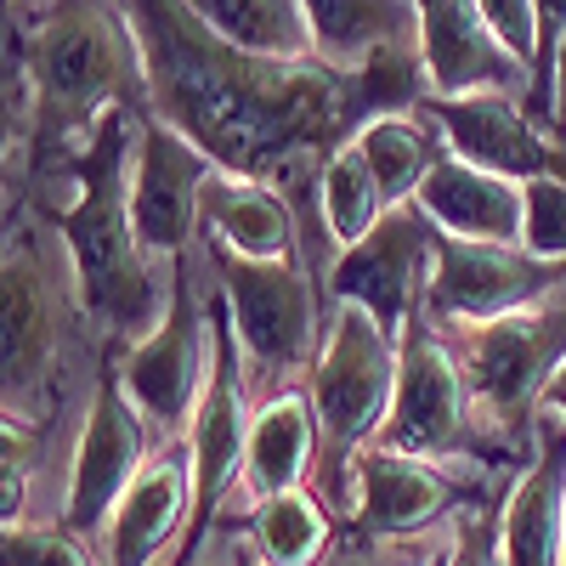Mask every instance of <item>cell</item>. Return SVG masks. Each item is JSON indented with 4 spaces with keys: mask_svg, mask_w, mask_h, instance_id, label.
Here are the masks:
<instances>
[{
    "mask_svg": "<svg viewBox=\"0 0 566 566\" xmlns=\"http://www.w3.org/2000/svg\"><path fill=\"white\" fill-rule=\"evenodd\" d=\"M142 45V69L154 91V119L176 125L199 154L232 176H272L295 154H328L374 125L408 114L431 97L419 69V45L386 52L368 69L335 63H266L216 40L193 7L154 0L125 7Z\"/></svg>",
    "mask_w": 566,
    "mask_h": 566,
    "instance_id": "6da1fadb",
    "label": "cell"
},
{
    "mask_svg": "<svg viewBox=\"0 0 566 566\" xmlns=\"http://www.w3.org/2000/svg\"><path fill=\"white\" fill-rule=\"evenodd\" d=\"M142 114L114 108L103 114V125L85 136V148L74 154V181L80 199L69 210H52L63 244L74 255V295L80 312L91 323H103L114 340H148L165 323L154 272H148V250L136 239L130 221V159H136V136H142Z\"/></svg>",
    "mask_w": 566,
    "mask_h": 566,
    "instance_id": "7a4b0ae2",
    "label": "cell"
},
{
    "mask_svg": "<svg viewBox=\"0 0 566 566\" xmlns=\"http://www.w3.org/2000/svg\"><path fill=\"white\" fill-rule=\"evenodd\" d=\"M23 74H29V154L34 170L74 165L69 142L97 130L103 114L130 108L154 119V91L142 69V45L130 34L125 7H57L23 34Z\"/></svg>",
    "mask_w": 566,
    "mask_h": 566,
    "instance_id": "3957f363",
    "label": "cell"
},
{
    "mask_svg": "<svg viewBox=\"0 0 566 566\" xmlns=\"http://www.w3.org/2000/svg\"><path fill=\"white\" fill-rule=\"evenodd\" d=\"M312 413H317V437H323V476L328 499L346 493V464L357 448L374 437L380 442L391 402H397V340L380 335L363 306H340L335 328L312 363Z\"/></svg>",
    "mask_w": 566,
    "mask_h": 566,
    "instance_id": "277c9868",
    "label": "cell"
},
{
    "mask_svg": "<svg viewBox=\"0 0 566 566\" xmlns=\"http://www.w3.org/2000/svg\"><path fill=\"white\" fill-rule=\"evenodd\" d=\"M216 368V335H210V301L193 295V266L170 261V295H165V323L148 340H136L119 363L125 397L136 402V413L176 431V424L199 408L205 386Z\"/></svg>",
    "mask_w": 566,
    "mask_h": 566,
    "instance_id": "5b68a950",
    "label": "cell"
},
{
    "mask_svg": "<svg viewBox=\"0 0 566 566\" xmlns=\"http://www.w3.org/2000/svg\"><path fill=\"white\" fill-rule=\"evenodd\" d=\"M210 335H216V368H210V386L193 408V442H187V464H193V522H187V538H181V560L205 544L221 499L244 476L250 424H255L250 397H244V340H239L227 295H210Z\"/></svg>",
    "mask_w": 566,
    "mask_h": 566,
    "instance_id": "8992f818",
    "label": "cell"
},
{
    "mask_svg": "<svg viewBox=\"0 0 566 566\" xmlns=\"http://www.w3.org/2000/svg\"><path fill=\"white\" fill-rule=\"evenodd\" d=\"M431 266H437V227L424 221L419 205H397L380 216V227L363 244L340 250V261L328 266V301L363 306L380 323V335L402 346L408 323L424 312Z\"/></svg>",
    "mask_w": 566,
    "mask_h": 566,
    "instance_id": "52a82bcc",
    "label": "cell"
},
{
    "mask_svg": "<svg viewBox=\"0 0 566 566\" xmlns=\"http://www.w3.org/2000/svg\"><path fill=\"white\" fill-rule=\"evenodd\" d=\"M210 261L221 272V295L239 323L244 357L283 374V368H306L317 363V295L301 255L290 261H244L227 244L210 239Z\"/></svg>",
    "mask_w": 566,
    "mask_h": 566,
    "instance_id": "ba28073f",
    "label": "cell"
},
{
    "mask_svg": "<svg viewBox=\"0 0 566 566\" xmlns=\"http://www.w3.org/2000/svg\"><path fill=\"white\" fill-rule=\"evenodd\" d=\"M566 290V261H538L522 244H464L437 232V266L424 312L448 323H499L527 306H544Z\"/></svg>",
    "mask_w": 566,
    "mask_h": 566,
    "instance_id": "9c48e42d",
    "label": "cell"
},
{
    "mask_svg": "<svg viewBox=\"0 0 566 566\" xmlns=\"http://www.w3.org/2000/svg\"><path fill=\"white\" fill-rule=\"evenodd\" d=\"M459 368L470 374V391L504 424L527 419V408L544 402V386L566 368V290L544 306L470 328Z\"/></svg>",
    "mask_w": 566,
    "mask_h": 566,
    "instance_id": "30bf717a",
    "label": "cell"
},
{
    "mask_svg": "<svg viewBox=\"0 0 566 566\" xmlns=\"http://www.w3.org/2000/svg\"><path fill=\"white\" fill-rule=\"evenodd\" d=\"M142 453H148V424H142L136 402L125 397L119 368H108L97 391H91L85 431L74 442V470H69V499H63V533L91 538L114 522L119 499L142 476Z\"/></svg>",
    "mask_w": 566,
    "mask_h": 566,
    "instance_id": "8fae6325",
    "label": "cell"
},
{
    "mask_svg": "<svg viewBox=\"0 0 566 566\" xmlns=\"http://www.w3.org/2000/svg\"><path fill=\"white\" fill-rule=\"evenodd\" d=\"M221 165L210 154H199L176 125L148 119L136 136V159H130V221H136V239L142 250L187 255V239L199 227V199Z\"/></svg>",
    "mask_w": 566,
    "mask_h": 566,
    "instance_id": "7c38bea8",
    "label": "cell"
},
{
    "mask_svg": "<svg viewBox=\"0 0 566 566\" xmlns=\"http://www.w3.org/2000/svg\"><path fill=\"white\" fill-rule=\"evenodd\" d=\"M464 442V368L437 340V328L413 317L397 346V402L374 448L413 453V459H442Z\"/></svg>",
    "mask_w": 566,
    "mask_h": 566,
    "instance_id": "4fadbf2b",
    "label": "cell"
},
{
    "mask_svg": "<svg viewBox=\"0 0 566 566\" xmlns=\"http://www.w3.org/2000/svg\"><path fill=\"white\" fill-rule=\"evenodd\" d=\"M424 119H437L448 136V154L476 165L504 181H566V142H549L538 119L515 103V97H424Z\"/></svg>",
    "mask_w": 566,
    "mask_h": 566,
    "instance_id": "5bb4252c",
    "label": "cell"
},
{
    "mask_svg": "<svg viewBox=\"0 0 566 566\" xmlns=\"http://www.w3.org/2000/svg\"><path fill=\"white\" fill-rule=\"evenodd\" d=\"M419 69L431 97L459 103V97H515L533 85L504 45L493 40L482 7H459V0H424L419 7Z\"/></svg>",
    "mask_w": 566,
    "mask_h": 566,
    "instance_id": "9a60e30c",
    "label": "cell"
},
{
    "mask_svg": "<svg viewBox=\"0 0 566 566\" xmlns=\"http://www.w3.org/2000/svg\"><path fill=\"white\" fill-rule=\"evenodd\" d=\"M464 488L448 476L437 459H413L391 448H363L357 453V510L352 533L357 538H402L431 527L442 510H453Z\"/></svg>",
    "mask_w": 566,
    "mask_h": 566,
    "instance_id": "2e32d148",
    "label": "cell"
},
{
    "mask_svg": "<svg viewBox=\"0 0 566 566\" xmlns=\"http://www.w3.org/2000/svg\"><path fill=\"white\" fill-rule=\"evenodd\" d=\"M566 533V424L538 419V453L499 515V566H560Z\"/></svg>",
    "mask_w": 566,
    "mask_h": 566,
    "instance_id": "e0dca14e",
    "label": "cell"
},
{
    "mask_svg": "<svg viewBox=\"0 0 566 566\" xmlns=\"http://www.w3.org/2000/svg\"><path fill=\"white\" fill-rule=\"evenodd\" d=\"M413 205L437 232L464 239V244H522V232H527V187L488 176L453 154L424 176Z\"/></svg>",
    "mask_w": 566,
    "mask_h": 566,
    "instance_id": "ac0fdd59",
    "label": "cell"
},
{
    "mask_svg": "<svg viewBox=\"0 0 566 566\" xmlns=\"http://www.w3.org/2000/svg\"><path fill=\"white\" fill-rule=\"evenodd\" d=\"M181 522H193V464L187 453H159L142 464V476L108 522V566H154V555L181 533Z\"/></svg>",
    "mask_w": 566,
    "mask_h": 566,
    "instance_id": "d6986e66",
    "label": "cell"
},
{
    "mask_svg": "<svg viewBox=\"0 0 566 566\" xmlns=\"http://www.w3.org/2000/svg\"><path fill=\"white\" fill-rule=\"evenodd\" d=\"M57 352V312L45 272L29 244L7 250L0 266V368H7V408L40 386L45 363Z\"/></svg>",
    "mask_w": 566,
    "mask_h": 566,
    "instance_id": "ffe728a7",
    "label": "cell"
},
{
    "mask_svg": "<svg viewBox=\"0 0 566 566\" xmlns=\"http://www.w3.org/2000/svg\"><path fill=\"white\" fill-rule=\"evenodd\" d=\"M199 221L210 227L216 244H227L244 261H290L295 255V216L266 181L216 170L199 199Z\"/></svg>",
    "mask_w": 566,
    "mask_h": 566,
    "instance_id": "44dd1931",
    "label": "cell"
},
{
    "mask_svg": "<svg viewBox=\"0 0 566 566\" xmlns=\"http://www.w3.org/2000/svg\"><path fill=\"white\" fill-rule=\"evenodd\" d=\"M193 12L232 52H250L266 63H323L312 12L301 0H193Z\"/></svg>",
    "mask_w": 566,
    "mask_h": 566,
    "instance_id": "7402d4cb",
    "label": "cell"
},
{
    "mask_svg": "<svg viewBox=\"0 0 566 566\" xmlns=\"http://www.w3.org/2000/svg\"><path fill=\"white\" fill-rule=\"evenodd\" d=\"M312 453H323L317 437V413L312 397L301 391H283L272 397L255 424H250V453H244V482L255 488V499H277V493H295Z\"/></svg>",
    "mask_w": 566,
    "mask_h": 566,
    "instance_id": "603a6c76",
    "label": "cell"
},
{
    "mask_svg": "<svg viewBox=\"0 0 566 566\" xmlns=\"http://www.w3.org/2000/svg\"><path fill=\"white\" fill-rule=\"evenodd\" d=\"M317 57L335 69H368L386 52L419 45V7H368V0H312Z\"/></svg>",
    "mask_w": 566,
    "mask_h": 566,
    "instance_id": "cb8c5ba5",
    "label": "cell"
},
{
    "mask_svg": "<svg viewBox=\"0 0 566 566\" xmlns=\"http://www.w3.org/2000/svg\"><path fill=\"white\" fill-rule=\"evenodd\" d=\"M357 148H363L374 181H380L386 205L397 210V205H413L424 176L448 159V136H442L437 119H424V114H391V119H374L357 136Z\"/></svg>",
    "mask_w": 566,
    "mask_h": 566,
    "instance_id": "d4e9b609",
    "label": "cell"
},
{
    "mask_svg": "<svg viewBox=\"0 0 566 566\" xmlns=\"http://www.w3.org/2000/svg\"><path fill=\"white\" fill-rule=\"evenodd\" d=\"M317 205H323V227L335 232L340 250L363 244L368 232L380 227V216L391 210L357 142H352V148H340L335 159L323 165V176H317Z\"/></svg>",
    "mask_w": 566,
    "mask_h": 566,
    "instance_id": "484cf974",
    "label": "cell"
},
{
    "mask_svg": "<svg viewBox=\"0 0 566 566\" xmlns=\"http://www.w3.org/2000/svg\"><path fill=\"white\" fill-rule=\"evenodd\" d=\"M250 533L266 566H317V555L328 549V515L306 488H295L277 499H255Z\"/></svg>",
    "mask_w": 566,
    "mask_h": 566,
    "instance_id": "4316f807",
    "label": "cell"
},
{
    "mask_svg": "<svg viewBox=\"0 0 566 566\" xmlns=\"http://www.w3.org/2000/svg\"><path fill=\"white\" fill-rule=\"evenodd\" d=\"M522 250H533L538 261H566V181H527Z\"/></svg>",
    "mask_w": 566,
    "mask_h": 566,
    "instance_id": "83f0119b",
    "label": "cell"
},
{
    "mask_svg": "<svg viewBox=\"0 0 566 566\" xmlns=\"http://www.w3.org/2000/svg\"><path fill=\"white\" fill-rule=\"evenodd\" d=\"M0 566H91L74 533L63 527H7L0 533Z\"/></svg>",
    "mask_w": 566,
    "mask_h": 566,
    "instance_id": "f1b7e54d",
    "label": "cell"
},
{
    "mask_svg": "<svg viewBox=\"0 0 566 566\" xmlns=\"http://www.w3.org/2000/svg\"><path fill=\"white\" fill-rule=\"evenodd\" d=\"M448 566H499V522L493 515H459V538Z\"/></svg>",
    "mask_w": 566,
    "mask_h": 566,
    "instance_id": "f546056e",
    "label": "cell"
},
{
    "mask_svg": "<svg viewBox=\"0 0 566 566\" xmlns=\"http://www.w3.org/2000/svg\"><path fill=\"white\" fill-rule=\"evenodd\" d=\"M555 136L566 142V29L555 40Z\"/></svg>",
    "mask_w": 566,
    "mask_h": 566,
    "instance_id": "4dcf8cb0",
    "label": "cell"
},
{
    "mask_svg": "<svg viewBox=\"0 0 566 566\" xmlns=\"http://www.w3.org/2000/svg\"><path fill=\"white\" fill-rule=\"evenodd\" d=\"M544 408H549V413H555V419L566 424V368H560V374H555V380L544 386Z\"/></svg>",
    "mask_w": 566,
    "mask_h": 566,
    "instance_id": "1f68e13d",
    "label": "cell"
},
{
    "mask_svg": "<svg viewBox=\"0 0 566 566\" xmlns=\"http://www.w3.org/2000/svg\"><path fill=\"white\" fill-rule=\"evenodd\" d=\"M560 566H566V533H560Z\"/></svg>",
    "mask_w": 566,
    "mask_h": 566,
    "instance_id": "d6a6232c",
    "label": "cell"
}]
</instances>
